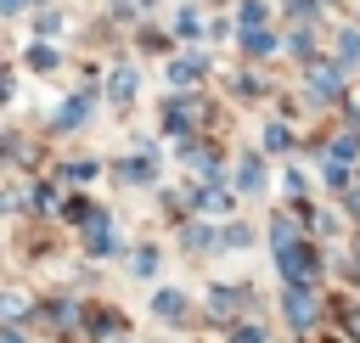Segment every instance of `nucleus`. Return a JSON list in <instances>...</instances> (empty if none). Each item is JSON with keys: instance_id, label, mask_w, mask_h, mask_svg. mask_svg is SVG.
Returning a JSON list of instances; mask_svg holds the SVG:
<instances>
[{"instance_id": "1a4fd4ad", "label": "nucleus", "mask_w": 360, "mask_h": 343, "mask_svg": "<svg viewBox=\"0 0 360 343\" xmlns=\"http://www.w3.org/2000/svg\"><path fill=\"white\" fill-rule=\"evenodd\" d=\"M315 11H321L315 0H287V17H298V22H315Z\"/></svg>"}, {"instance_id": "9d476101", "label": "nucleus", "mask_w": 360, "mask_h": 343, "mask_svg": "<svg viewBox=\"0 0 360 343\" xmlns=\"http://www.w3.org/2000/svg\"><path fill=\"white\" fill-rule=\"evenodd\" d=\"M242 22L259 28V22H264V0H242Z\"/></svg>"}, {"instance_id": "9b49d317", "label": "nucleus", "mask_w": 360, "mask_h": 343, "mask_svg": "<svg viewBox=\"0 0 360 343\" xmlns=\"http://www.w3.org/2000/svg\"><path fill=\"white\" fill-rule=\"evenodd\" d=\"M152 309H158V315H180V309H186V304H180V298H174V292H158V298H152Z\"/></svg>"}, {"instance_id": "ddd939ff", "label": "nucleus", "mask_w": 360, "mask_h": 343, "mask_svg": "<svg viewBox=\"0 0 360 343\" xmlns=\"http://www.w3.org/2000/svg\"><path fill=\"white\" fill-rule=\"evenodd\" d=\"M264 141H270V146H276V152H281V146H287V141H292V135H287V124H270V135H264Z\"/></svg>"}, {"instance_id": "f8f14e48", "label": "nucleus", "mask_w": 360, "mask_h": 343, "mask_svg": "<svg viewBox=\"0 0 360 343\" xmlns=\"http://www.w3.org/2000/svg\"><path fill=\"white\" fill-rule=\"evenodd\" d=\"M236 180H242V186H259V180H264V169H259V163H253V157H248V163H242V174H236Z\"/></svg>"}, {"instance_id": "6e6552de", "label": "nucleus", "mask_w": 360, "mask_h": 343, "mask_svg": "<svg viewBox=\"0 0 360 343\" xmlns=\"http://www.w3.org/2000/svg\"><path fill=\"white\" fill-rule=\"evenodd\" d=\"M186 247H191V253H208V247H214V231H208V225H191V231H186Z\"/></svg>"}, {"instance_id": "4468645a", "label": "nucleus", "mask_w": 360, "mask_h": 343, "mask_svg": "<svg viewBox=\"0 0 360 343\" xmlns=\"http://www.w3.org/2000/svg\"><path fill=\"white\" fill-rule=\"evenodd\" d=\"M236 343H264V332L259 326H236Z\"/></svg>"}, {"instance_id": "0eeeda50", "label": "nucleus", "mask_w": 360, "mask_h": 343, "mask_svg": "<svg viewBox=\"0 0 360 343\" xmlns=\"http://www.w3.org/2000/svg\"><path fill=\"white\" fill-rule=\"evenodd\" d=\"M338 56H343L349 67H360V34H349V28H343V34H338Z\"/></svg>"}, {"instance_id": "39448f33", "label": "nucleus", "mask_w": 360, "mask_h": 343, "mask_svg": "<svg viewBox=\"0 0 360 343\" xmlns=\"http://www.w3.org/2000/svg\"><path fill=\"white\" fill-rule=\"evenodd\" d=\"M107 90H112V101H129V96H135V73H129V67H118Z\"/></svg>"}, {"instance_id": "f257e3e1", "label": "nucleus", "mask_w": 360, "mask_h": 343, "mask_svg": "<svg viewBox=\"0 0 360 343\" xmlns=\"http://www.w3.org/2000/svg\"><path fill=\"white\" fill-rule=\"evenodd\" d=\"M276 264H281V276H298V281H304V276L315 270V264H309V253H304L298 242H287V247H276Z\"/></svg>"}, {"instance_id": "423d86ee", "label": "nucleus", "mask_w": 360, "mask_h": 343, "mask_svg": "<svg viewBox=\"0 0 360 343\" xmlns=\"http://www.w3.org/2000/svg\"><path fill=\"white\" fill-rule=\"evenodd\" d=\"M79 124H84V96H79V101H68V107L56 112V129H79Z\"/></svg>"}, {"instance_id": "f03ea898", "label": "nucleus", "mask_w": 360, "mask_h": 343, "mask_svg": "<svg viewBox=\"0 0 360 343\" xmlns=\"http://www.w3.org/2000/svg\"><path fill=\"white\" fill-rule=\"evenodd\" d=\"M281 309H287L292 326H309V287H287V304Z\"/></svg>"}, {"instance_id": "20e7f679", "label": "nucleus", "mask_w": 360, "mask_h": 343, "mask_svg": "<svg viewBox=\"0 0 360 343\" xmlns=\"http://www.w3.org/2000/svg\"><path fill=\"white\" fill-rule=\"evenodd\" d=\"M197 73H202V62H197V56H180V62L169 67V79H174V84H191Z\"/></svg>"}, {"instance_id": "7ed1b4c3", "label": "nucleus", "mask_w": 360, "mask_h": 343, "mask_svg": "<svg viewBox=\"0 0 360 343\" xmlns=\"http://www.w3.org/2000/svg\"><path fill=\"white\" fill-rule=\"evenodd\" d=\"M309 79H315V96H338L343 90V73H332V67H315Z\"/></svg>"}]
</instances>
